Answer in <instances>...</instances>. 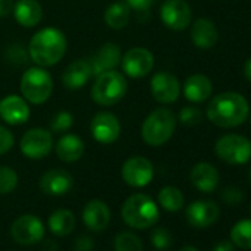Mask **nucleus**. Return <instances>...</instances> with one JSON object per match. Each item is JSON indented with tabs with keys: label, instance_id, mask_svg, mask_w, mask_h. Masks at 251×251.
Instances as JSON below:
<instances>
[{
	"label": "nucleus",
	"instance_id": "1",
	"mask_svg": "<svg viewBox=\"0 0 251 251\" xmlns=\"http://www.w3.org/2000/svg\"><path fill=\"white\" fill-rule=\"evenodd\" d=\"M208 120L219 127H236L248 117V102L235 92H225L211 99L207 108Z\"/></svg>",
	"mask_w": 251,
	"mask_h": 251
},
{
	"label": "nucleus",
	"instance_id": "2",
	"mask_svg": "<svg viewBox=\"0 0 251 251\" xmlns=\"http://www.w3.org/2000/svg\"><path fill=\"white\" fill-rule=\"evenodd\" d=\"M67 50V39L58 28L49 27L37 31L28 46L30 58L40 67H52L58 64Z\"/></svg>",
	"mask_w": 251,
	"mask_h": 251
},
{
	"label": "nucleus",
	"instance_id": "3",
	"mask_svg": "<svg viewBox=\"0 0 251 251\" xmlns=\"http://www.w3.org/2000/svg\"><path fill=\"white\" fill-rule=\"evenodd\" d=\"M121 216L124 223L133 229H148L157 223L160 211L152 198L144 194H135L124 201Z\"/></svg>",
	"mask_w": 251,
	"mask_h": 251
},
{
	"label": "nucleus",
	"instance_id": "4",
	"mask_svg": "<svg viewBox=\"0 0 251 251\" xmlns=\"http://www.w3.org/2000/svg\"><path fill=\"white\" fill-rule=\"evenodd\" d=\"M176 115L167 108L152 111L142 124V139L151 147L164 145L175 133Z\"/></svg>",
	"mask_w": 251,
	"mask_h": 251
},
{
	"label": "nucleus",
	"instance_id": "5",
	"mask_svg": "<svg viewBox=\"0 0 251 251\" xmlns=\"http://www.w3.org/2000/svg\"><path fill=\"white\" fill-rule=\"evenodd\" d=\"M126 92H127L126 77L115 70H109L98 74L90 93L92 99L96 103L102 106H109L120 102L124 98Z\"/></svg>",
	"mask_w": 251,
	"mask_h": 251
},
{
	"label": "nucleus",
	"instance_id": "6",
	"mask_svg": "<svg viewBox=\"0 0 251 251\" xmlns=\"http://www.w3.org/2000/svg\"><path fill=\"white\" fill-rule=\"evenodd\" d=\"M53 90L52 75L43 68H30L21 78V93L25 100L40 105L45 103Z\"/></svg>",
	"mask_w": 251,
	"mask_h": 251
},
{
	"label": "nucleus",
	"instance_id": "7",
	"mask_svg": "<svg viewBox=\"0 0 251 251\" xmlns=\"http://www.w3.org/2000/svg\"><path fill=\"white\" fill-rule=\"evenodd\" d=\"M216 155L233 166L245 164L251 158V142L239 135H226L216 142Z\"/></svg>",
	"mask_w": 251,
	"mask_h": 251
},
{
	"label": "nucleus",
	"instance_id": "8",
	"mask_svg": "<svg viewBox=\"0 0 251 251\" xmlns=\"http://www.w3.org/2000/svg\"><path fill=\"white\" fill-rule=\"evenodd\" d=\"M11 235L20 245H33L43 238L45 226L39 217L33 214H24L12 223Z\"/></svg>",
	"mask_w": 251,
	"mask_h": 251
},
{
	"label": "nucleus",
	"instance_id": "9",
	"mask_svg": "<svg viewBox=\"0 0 251 251\" xmlns=\"http://www.w3.org/2000/svg\"><path fill=\"white\" fill-rule=\"evenodd\" d=\"M52 145H53V139H52L50 132L42 127L28 130L23 136L21 144H20L21 152L31 160L45 158L50 152Z\"/></svg>",
	"mask_w": 251,
	"mask_h": 251
},
{
	"label": "nucleus",
	"instance_id": "10",
	"mask_svg": "<svg viewBox=\"0 0 251 251\" xmlns=\"http://www.w3.org/2000/svg\"><path fill=\"white\" fill-rule=\"evenodd\" d=\"M123 179L129 186L144 188L154 177L152 163L145 157H132L123 164Z\"/></svg>",
	"mask_w": 251,
	"mask_h": 251
},
{
	"label": "nucleus",
	"instance_id": "11",
	"mask_svg": "<svg viewBox=\"0 0 251 251\" xmlns=\"http://www.w3.org/2000/svg\"><path fill=\"white\" fill-rule=\"evenodd\" d=\"M154 67V56L145 48H133L121 58L123 71L132 78H142L151 73Z\"/></svg>",
	"mask_w": 251,
	"mask_h": 251
},
{
	"label": "nucleus",
	"instance_id": "12",
	"mask_svg": "<svg viewBox=\"0 0 251 251\" xmlns=\"http://www.w3.org/2000/svg\"><path fill=\"white\" fill-rule=\"evenodd\" d=\"M90 132L95 141L102 145L112 144L121 133V126L118 118L111 112H98L90 123Z\"/></svg>",
	"mask_w": 251,
	"mask_h": 251
},
{
	"label": "nucleus",
	"instance_id": "13",
	"mask_svg": "<svg viewBox=\"0 0 251 251\" xmlns=\"http://www.w3.org/2000/svg\"><path fill=\"white\" fill-rule=\"evenodd\" d=\"M192 12L185 0H166L161 6V20L166 27L182 31L191 24Z\"/></svg>",
	"mask_w": 251,
	"mask_h": 251
},
{
	"label": "nucleus",
	"instance_id": "14",
	"mask_svg": "<svg viewBox=\"0 0 251 251\" xmlns=\"http://www.w3.org/2000/svg\"><path fill=\"white\" fill-rule=\"evenodd\" d=\"M151 92L155 100L161 103H172L179 98L180 84L177 78L169 73H157L151 80Z\"/></svg>",
	"mask_w": 251,
	"mask_h": 251
},
{
	"label": "nucleus",
	"instance_id": "15",
	"mask_svg": "<svg viewBox=\"0 0 251 251\" xmlns=\"http://www.w3.org/2000/svg\"><path fill=\"white\" fill-rule=\"evenodd\" d=\"M0 117L8 124H24L30 118V108L24 98L9 95L0 100Z\"/></svg>",
	"mask_w": 251,
	"mask_h": 251
},
{
	"label": "nucleus",
	"instance_id": "16",
	"mask_svg": "<svg viewBox=\"0 0 251 251\" xmlns=\"http://www.w3.org/2000/svg\"><path fill=\"white\" fill-rule=\"evenodd\" d=\"M74 185L73 176L62 169H53L46 172L40 179V189L46 195L59 197L67 194Z\"/></svg>",
	"mask_w": 251,
	"mask_h": 251
},
{
	"label": "nucleus",
	"instance_id": "17",
	"mask_svg": "<svg viewBox=\"0 0 251 251\" xmlns=\"http://www.w3.org/2000/svg\"><path fill=\"white\" fill-rule=\"evenodd\" d=\"M220 210L213 201H195L186 208V219L195 227L211 226L219 219Z\"/></svg>",
	"mask_w": 251,
	"mask_h": 251
},
{
	"label": "nucleus",
	"instance_id": "18",
	"mask_svg": "<svg viewBox=\"0 0 251 251\" xmlns=\"http://www.w3.org/2000/svg\"><path fill=\"white\" fill-rule=\"evenodd\" d=\"M109 219H111V213L103 201L92 200L84 205L83 222L87 226V229L93 232H102L108 227Z\"/></svg>",
	"mask_w": 251,
	"mask_h": 251
},
{
	"label": "nucleus",
	"instance_id": "19",
	"mask_svg": "<svg viewBox=\"0 0 251 251\" xmlns=\"http://www.w3.org/2000/svg\"><path fill=\"white\" fill-rule=\"evenodd\" d=\"M93 74L92 71V64L89 61L84 59H78L73 64H70L62 74V83L67 89L70 90H77L80 87H83L90 75Z\"/></svg>",
	"mask_w": 251,
	"mask_h": 251
},
{
	"label": "nucleus",
	"instance_id": "20",
	"mask_svg": "<svg viewBox=\"0 0 251 251\" xmlns=\"http://www.w3.org/2000/svg\"><path fill=\"white\" fill-rule=\"evenodd\" d=\"M120 62H121L120 46H117L115 43H105L103 46L99 48V50L96 52L90 64H92L93 74L98 75L103 71L114 70Z\"/></svg>",
	"mask_w": 251,
	"mask_h": 251
},
{
	"label": "nucleus",
	"instance_id": "21",
	"mask_svg": "<svg viewBox=\"0 0 251 251\" xmlns=\"http://www.w3.org/2000/svg\"><path fill=\"white\" fill-rule=\"evenodd\" d=\"M192 185L201 192H213L219 185V173L208 163H198L191 172Z\"/></svg>",
	"mask_w": 251,
	"mask_h": 251
},
{
	"label": "nucleus",
	"instance_id": "22",
	"mask_svg": "<svg viewBox=\"0 0 251 251\" xmlns=\"http://www.w3.org/2000/svg\"><path fill=\"white\" fill-rule=\"evenodd\" d=\"M192 42L200 49H210L217 43L219 33L213 21L207 18H200L194 23L191 30Z\"/></svg>",
	"mask_w": 251,
	"mask_h": 251
},
{
	"label": "nucleus",
	"instance_id": "23",
	"mask_svg": "<svg viewBox=\"0 0 251 251\" xmlns=\"http://www.w3.org/2000/svg\"><path fill=\"white\" fill-rule=\"evenodd\" d=\"M213 86L208 77L202 75V74H194L191 75L183 86V93L185 98L191 102L200 103L208 99V96L211 95Z\"/></svg>",
	"mask_w": 251,
	"mask_h": 251
},
{
	"label": "nucleus",
	"instance_id": "24",
	"mask_svg": "<svg viewBox=\"0 0 251 251\" xmlns=\"http://www.w3.org/2000/svg\"><path fill=\"white\" fill-rule=\"evenodd\" d=\"M14 15L23 27H34L42 21L43 11L36 0H20L14 6Z\"/></svg>",
	"mask_w": 251,
	"mask_h": 251
},
{
	"label": "nucleus",
	"instance_id": "25",
	"mask_svg": "<svg viewBox=\"0 0 251 251\" xmlns=\"http://www.w3.org/2000/svg\"><path fill=\"white\" fill-rule=\"evenodd\" d=\"M84 154V144L75 135H65L56 144V155L65 163H74Z\"/></svg>",
	"mask_w": 251,
	"mask_h": 251
},
{
	"label": "nucleus",
	"instance_id": "26",
	"mask_svg": "<svg viewBox=\"0 0 251 251\" xmlns=\"http://www.w3.org/2000/svg\"><path fill=\"white\" fill-rule=\"evenodd\" d=\"M49 227L56 236H67L75 227V217L70 210L59 208L50 214Z\"/></svg>",
	"mask_w": 251,
	"mask_h": 251
},
{
	"label": "nucleus",
	"instance_id": "27",
	"mask_svg": "<svg viewBox=\"0 0 251 251\" xmlns=\"http://www.w3.org/2000/svg\"><path fill=\"white\" fill-rule=\"evenodd\" d=\"M106 25L112 30H121L127 25L130 20V8L126 2H115L112 3L103 15Z\"/></svg>",
	"mask_w": 251,
	"mask_h": 251
},
{
	"label": "nucleus",
	"instance_id": "28",
	"mask_svg": "<svg viewBox=\"0 0 251 251\" xmlns=\"http://www.w3.org/2000/svg\"><path fill=\"white\" fill-rule=\"evenodd\" d=\"M158 202L167 211H179L183 207V194L175 186H166L158 194Z\"/></svg>",
	"mask_w": 251,
	"mask_h": 251
},
{
	"label": "nucleus",
	"instance_id": "29",
	"mask_svg": "<svg viewBox=\"0 0 251 251\" xmlns=\"http://www.w3.org/2000/svg\"><path fill=\"white\" fill-rule=\"evenodd\" d=\"M232 242L244 250H251V219L239 220L230 230Z\"/></svg>",
	"mask_w": 251,
	"mask_h": 251
},
{
	"label": "nucleus",
	"instance_id": "30",
	"mask_svg": "<svg viewBox=\"0 0 251 251\" xmlns=\"http://www.w3.org/2000/svg\"><path fill=\"white\" fill-rule=\"evenodd\" d=\"M115 251H144V244L133 232H120L114 241Z\"/></svg>",
	"mask_w": 251,
	"mask_h": 251
},
{
	"label": "nucleus",
	"instance_id": "31",
	"mask_svg": "<svg viewBox=\"0 0 251 251\" xmlns=\"http://www.w3.org/2000/svg\"><path fill=\"white\" fill-rule=\"evenodd\" d=\"M18 185V175L14 169L2 166L0 167V194H9Z\"/></svg>",
	"mask_w": 251,
	"mask_h": 251
},
{
	"label": "nucleus",
	"instance_id": "32",
	"mask_svg": "<svg viewBox=\"0 0 251 251\" xmlns=\"http://www.w3.org/2000/svg\"><path fill=\"white\" fill-rule=\"evenodd\" d=\"M73 123H74L73 115L67 111H61L53 115V118L50 121V129H52V132H56V133L67 132L73 126Z\"/></svg>",
	"mask_w": 251,
	"mask_h": 251
},
{
	"label": "nucleus",
	"instance_id": "33",
	"mask_svg": "<svg viewBox=\"0 0 251 251\" xmlns=\"http://www.w3.org/2000/svg\"><path fill=\"white\" fill-rule=\"evenodd\" d=\"M151 242L157 250H167L172 247L173 242V236L172 233L164 229V227H158L151 233Z\"/></svg>",
	"mask_w": 251,
	"mask_h": 251
},
{
	"label": "nucleus",
	"instance_id": "34",
	"mask_svg": "<svg viewBox=\"0 0 251 251\" xmlns=\"http://www.w3.org/2000/svg\"><path fill=\"white\" fill-rule=\"evenodd\" d=\"M202 120V114L195 106H185L179 114V121L185 126H197Z\"/></svg>",
	"mask_w": 251,
	"mask_h": 251
},
{
	"label": "nucleus",
	"instance_id": "35",
	"mask_svg": "<svg viewBox=\"0 0 251 251\" xmlns=\"http://www.w3.org/2000/svg\"><path fill=\"white\" fill-rule=\"evenodd\" d=\"M12 147H14V135L11 133L9 129L0 126V155L9 152Z\"/></svg>",
	"mask_w": 251,
	"mask_h": 251
},
{
	"label": "nucleus",
	"instance_id": "36",
	"mask_svg": "<svg viewBox=\"0 0 251 251\" xmlns=\"http://www.w3.org/2000/svg\"><path fill=\"white\" fill-rule=\"evenodd\" d=\"M242 197H244L242 192H241L238 188H235V186L225 188L223 192H222V200H223L226 204H232V205L241 202V201H242Z\"/></svg>",
	"mask_w": 251,
	"mask_h": 251
},
{
	"label": "nucleus",
	"instance_id": "37",
	"mask_svg": "<svg viewBox=\"0 0 251 251\" xmlns=\"http://www.w3.org/2000/svg\"><path fill=\"white\" fill-rule=\"evenodd\" d=\"M129 5L130 9H135L136 12H148V9L154 5L155 0H124Z\"/></svg>",
	"mask_w": 251,
	"mask_h": 251
},
{
	"label": "nucleus",
	"instance_id": "38",
	"mask_svg": "<svg viewBox=\"0 0 251 251\" xmlns=\"http://www.w3.org/2000/svg\"><path fill=\"white\" fill-rule=\"evenodd\" d=\"M93 248V241L89 236H80L75 242V251H90Z\"/></svg>",
	"mask_w": 251,
	"mask_h": 251
},
{
	"label": "nucleus",
	"instance_id": "39",
	"mask_svg": "<svg viewBox=\"0 0 251 251\" xmlns=\"http://www.w3.org/2000/svg\"><path fill=\"white\" fill-rule=\"evenodd\" d=\"M14 6H15V3L12 0H0V17L5 18V17L11 15L14 12Z\"/></svg>",
	"mask_w": 251,
	"mask_h": 251
},
{
	"label": "nucleus",
	"instance_id": "40",
	"mask_svg": "<svg viewBox=\"0 0 251 251\" xmlns=\"http://www.w3.org/2000/svg\"><path fill=\"white\" fill-rule=\"evenodd\" d=\"M213 251H233V247H232V242H229V241H222V242H219V244L214 247Z\"/></svg>",
	"mask_w": 251,
	"mask_h": 251
},
{
	"label": "nucleus",
	"instance_id": "41",
	"mask_svg": "<svg viewBox=\"0 0 251 251\" xmlns=\"http://www.w3.org/2000/svg\"><path fill=\"white\" fill-rule=\"evenodd\" d=\"M244 74H245V77L251 81V58L245 62V65H244Z\"/></svg>",
	"mask_w": 251,
	"mask_h": 251
},
{
	"label": "nucleus",
	"instance_id": "42",
	"mask_svg": "<svg viewBox=\"0 0 251 251\" xmlns=\"http://www.w3.org/2000/svg\"><path fill=\"white\" fill-rule=\"evenodd\" d=\"M179 251H198L195 247H191V245H186V247H182Z\"/></svg>",
	"mask_w": 251,
	"mask_h": 251
},
{
	"label": "nucleus",
	"instance_id": "43",
	"mask_svg": "<svg viewBox=\"0 0 251 251\" xmlns=\"http://www.w3.org/2000/svg\"><path fill=\"white\" fill-rule=\"evenodd\" d=\"M248 179H250V183H251V169H250V172H248Z\"/></svg>",
	"mask_w": 251,
	"mask_h": 251
}]
</instances>
